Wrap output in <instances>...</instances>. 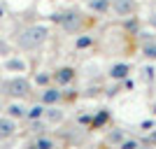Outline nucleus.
Returning <instances> with one entry per match:
<instances>
[{
	"label": "nucleus",
	"mask_w": 156,
	"mask_h": 149,
	"mask_svg": "<svg viewBox=\"0 0 156 149\" xmlns=\"http://www.w3.org/2000/svg\"><path fill=\"white\" fill-rule=\"evenodd\" d=\"M44 37H47L44 28H28V30L21 35V47H35V44H40Z\"/></svg>",
	"instance_id": "obj_1"
},
{
	"label": "nucleus",
	"mask_w": 156,
	"mask_h": 149,
	"mask_svg": "<svg viewBox=\"0 0 156 149\" xmlns=\"http://www.w3.org/2000/svg\"><path fill=\"white\" fill-rule=\"evenodd\" d=\"M5 91L9 96H26L28 91H30V84H28L26 79H12V82L5 84Z\"/></svg>",
	"instance_id": "obj_2"
},
{
	"label": "nucleus",
	"mask_w": 156,
	"mask_h": 149,
	"mask_svg": "<svg viewBox=\"0 0 156 149\" xmlns=\"http://www.w3.org/2000/svg\"><path fill=\"white\" fill-rule=\"evenodd\" d=\"M16 126H14L12 119H0V140H5V137H12Z\"/></svg>",
	"instance_id": "obj_3"
},
{
	"label": "nucleus",
	"mask_w": 156,
	"mask_h": 149,
	"mask_svg": "<svg viewBox=\"0 0 156 149\" xmlns=\"http://www.w3.org/2000/svg\"><path fill=\"white\" fill-rule=\"evenodd\" d=\"M128 72H130V65L121 63V65H114V68L110 70V77H112V79H124Z\"/></svg>",
	"instance_id": "obj_4"
},
{
	"label": "nucleus",
	"mask_w": 156,
	"mask_h": 149,
	"mask_svg": "<svg viewBox=\"0 0 156 149\" xmlns=\"http://www.w3.org/2000/svg\"><path fill=\"white\" fill-rule=\"evenodd\" d=\"M72 77H75V70H72V68H61L58 75H56V82H58V84H68Z\"/></svg>",
	"instance_id": "obj_5"
},
{
	"label": "nucleus",
	"mask_w": 156,
	"mask_h": 149,
	"mask_svg": "<svg viewBox=\"0 0 156 149\" xmlns=\"http://www.w3.org/2000/svg\"><path fill=\"white\" fill-rule=\"evenodd\" d=\"M58 98H61V93L56 89H47L44 93H42V103H44V105H51V103H56Z\"/></svg>",
	"instance_id": "obj_6"
},
{
	"label": "nucleus",
	"mask_w": 156,
	"mask_h": 149,
	"mask_svg": "<svg viewBox=\"0 0 156 149\" xmlns=\"http://www.w3.org/2000/svg\"><path fill=\"white\" fill-rule=\"evenodd\" d=\"M7 114H9V117H26V110H23L21 105H9V107H7Z\"/></svg>",
	"instance_id": "obj_7"
},
{
	"label": "nucleus",
	"mask_w": 156,
	"mask_h": 149,
	"mask_svg": "<svg viewBox=\"0 0 156 149\" xmlns=\"http://www.w3.org/2000/svg\"><path fill=\"white\" fill-rule=\"evenodd\" d=\"M130 9H133V2H128V0H126V2H119V5H117V12H119V14H128Z\"/></svg>",
	"instance_id": "obj_8"
},
{
	"label": "nucleus",
	"mask_w": 156,
	"mask_h": 149,
	"mask_svg": "<svg viewBox=\"0 0 156 149\" xmlns=\"http://www.w3.org/2000/svg\"><path fill=\"white\" fill-rule=\"evenodd\" d=\"M42 112H44V107H42V105H35V107L28 112V119H37V117H42Z\"/></svg>",
	"instance_id": "obj_9"
},
{
	"label": "nucleus",
	"mask_w": 156,
	"mask_h": 149,
	"mask_svg": "<svg viewBox=\"0 0 156 149\" xmlns=\"http://www.w3.org/2000/svg\"><path fill=\"white\" fill-rule=\"evenodd\" d=\"M91 7H93V9H98V12H103L105 7H107V0H98V2H93V0H91Z\"/></svg>",
	"instance_id": "obj_10"
},
{
	"label": "nucleus",
	"mask_w": 156,
	"mask_h": 149,
	"mask_svg": "<svg viewBox=\"0 0 156 149\" xmlns=\"http://www.w3.org/2000/svg\"><path fill=\"white\" fill-rule=\"evenodd\" d=\"M91 42H93V37H79L77 42H75V44H77L79 49H82V47H89V44H91Z\"/></svg>",
	"instance_id": "obj_11"
},
{
	"label": "nucleus",
	"mask_w": 156,
	"mask_h": 149,
	"mask_svg": "<svg viewBox=\"0 0 156 149\" xmlns=\"http://www.w3.org/2000/svg\"><path fill=\"white\" fill-rule=\"evenodd\" d=\"M7 68H19V70H23V61H9Z\"/></svg>",
	"instance_id": "obj_12"
},
{
	"label": "nucleus",
	"mask_w": 156,
	"mask_h": 149,
	"mask_svg": "<svg viewBox=\"0 0 156 149\" xmlns=\"http://www.w3.org/2000/svg\"><path fill=\"white\" fill-rule=\"evenodd\" d=\"M35 144H37V147H54V142H51V140H37Z\"/></svg>",
	"instance_id": "obj_13"
},
{
	"label": "nucleus",
	"mask_w": 156,
	"mask_h": 149,
	"mask_svg": "<svg viewBox=\"0 0 156 149\" xmlns=\"http://www.w3.org/2000/svg\"><path fill=\"white\" fill-rule=\"evenodd\" d=\"M124 147H126V149H130V147H137V142H135V140H128V142H124Z\"/></svg>",
	"instance_id": "obj_14"
},
{
	"label": "nucleus",
	"mask_w": 156,
	"mask_h": 149,
	"mask_svg": "<svg viewBox=\"0 0 156 149\" xmlns=\"http://www.w3.org/2000/svg\"><path fill=\"white\" fill-rule=\"evenodd\" d=\"M49 117H51V121H58V119H61V112H51Z\"/></svg>",
	"instance_id": "obj_15"
},
{
	"label": "nucleus",
	"mask_w": 156,
	"mask_h": 149,
	"mask_svg": "<svg viewBox=\"0 0 156 149\" xmlns=\"http://www.w3.org/2000/svg\"><path fill=\"white\" fill-rule=\"evenodd\" d=\"M2 14H5V9H2V7H0V19H2Z\"/></svg>",
	"instance_id": "obj_16"
}]
</instances>
